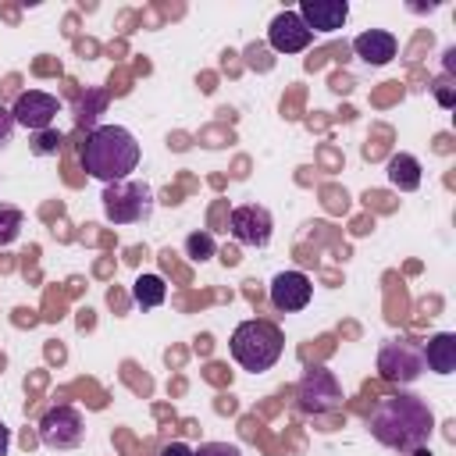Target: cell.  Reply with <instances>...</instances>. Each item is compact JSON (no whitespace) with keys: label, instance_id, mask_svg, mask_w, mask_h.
<instances>
[{"label":"cell","instance_id":"cell-1","mask_svg":"<svg viewBox=\"0 0 456 456\" xmlns=\"http://www.w3.org/2000/svg\"><path fill=\"white\" fill-rule=\"evenodd\" d=\"M431 431H435V413L420 395L395 392L378 399V406L370 410V435L395 452H413L428 445Z\"/></svg>","mask_w":456,"mask_h":456},{"label":"cell","instance_id":"cell-2","mask_svg":"<svg viewBox=\"0 0 456 456\" xmlns=\"http://www.w3.org/2000/svg\"><path fill=\"white\" fill-rule=\"evenodd\" d=\"M78 160H82V167L93 178H100V182L110 185V182L128 178V171H135V164H139V142L121 125H96L86 135V142L78 150Z\"/></svg>","mask_w":456,"mask_h":456},{"label":"cell","instance_id":"cell-3","mask_svg":"<svg viewBox=\"0 0 456 456\" xmlns=\"http://www.w3.org/2000/svg\"><path fill=\"white\" fill-rule=\"evenodd\" d=\"M281 331L271 321H242L232 331V356L242 370H267L281 356Z\"/></svg>","mask_w":456,"mask_h":456},{"label":"cell","instance_id":"cell-4","mask_svg":"<svg viewBox=\"0 0 456 456\" xmlns=\"http://www.w3.org/2000/svg\"><path fill=\"white\" fill-rule=\"evenodd\" d=\"M150 210H153V192L146 182L121 178L103 189V214L114 224H135V221L150 217Z\"/></svg>","mask_w":456,"mask_h":456},{"label":"cell","instance_id":"cell-5","mask_svg":"<svg viewBox=\"0 0 456 456\" xmlns=\"http://www.w3.org/2000/svg\"><path fill=\"white\" fill-rule=\"evenodd\" d=\"M378 370L392 385H413L424 370V349L410 338H392L378 353Z\"/></svg>","mask_w":456,"mask_h":456},{"label":"cell","instance_id":"cell-6","mask_svg":"<svg viewBox=\"0 0 456 456\" xmlns=\"http://www.w3.org/2000/svg\"><path fill=\"white\" fill-rule=\"evenodd\" d=\"M296 399H299V410H303V413H331V410L342 406L338 378H335L328 367H310V370L299 378Z\"/></svg>","mask_w":456,"mask_h":456},{"label":"cell","instance_id":"cell-7","mask_svg":"<svg viewBox=\"0 0 456 456\" xmlns=\"http://www.w3.org/2000/svg\"><path fill=\"white\" fill-rule=\"evenodd\" d=\"M82 435H86V424L75 406H53L39 420V442L46 449H71L82 442Z\"/></svg>","mask_w":456,"mask_h":456},{"label":"cell","instance_id":"cell-8","mask_svg":"<svg viewBox=\"0 0 456 456\" xmlns=\"http://www.w3.org/2000/svg\"><path fill=\"white\" fill-rule=\"evenodd\" d=\"M57 114H61V100L50 96V93H43V89H28V93H21V96L14 100V107H11L14 125H25V128H32V132L50 128Z\"/></svg>","mask_w":456,"mask_h":456},{"label":"cell","instance_id":"cell-9","mask_svg":"<svg viewBox=\"0 0 456 456\" xmlns=\"http://www.w3.org/2000/svg\"><path fill=\"white\" fill-rule=\"evenodd\" d=\"M314 39V32L306 28V21L299 18V11H281L271 18L267 25V43L278 50V53H299L306 50Z\"/></svg>","mask_w":456,"mask_h":456},{"label":"cell","instance_id":"cell-10","mask_svg":"<svg viewBox=\"0 0 456 456\" xmlns=\"http://www.w3.org/2000/svg\"><path fill=\"white\" fill-rule=\"evenodd\" d=\"M228 228H232V235H235L242 246H267L274 224H271V214H267L264 207H256V203H242V207L232 210Z\"/></svg>","mask_w":456,"mask_h":456},{"label":"cell","instance_id":"cell-11","mask_svg":"<svg viewBox=\"0 0 456 456\" xmlns=\"http://www.w3.org/2000/svg\"><path fill=\"white\" fill-rule=\"evenodd\" d=\"M310 296H314V285H310V278L303 271H278L271 278V303L278 310H285V314L303 310L310 303Z\"/></svg>","mask_w":456,"mask_h":456},{"label":"cell","instance_id":"cell-12","mask_svg":"<svg viewBox=\"0 0 456 456\" xmlns=\"http://www.w3.org/2000/svg\"><path fill=\"white\" fill-rule=\"evenodd\" d=\"M299 18L306 21L310 32H335V28L346 25L349 4L346 0H303L299 4Z\"/></svg>","mask_w":456,"mask_h":456},{"label":"cell","instance_id":"cell-13","mask_svg":"<svg viewBox=\"0 0 456 456\" xmlns=\"http://www.w3.org/2000/svg\"><path fill=\"white\" fill-rule=\"evenodd\" d=\"M353 50H356L360 61H367V64L378 68V64H388V61L395 57L399 43H395V36L385 32V28H367V32H360V36L353 39Z\"/></svg>","mask_w":456,"mask_h":456},{"label":"cell","instance_id":"cell-14","mask_svg":"<svg viewBox=\"0 0 456 456\" xmlns=\"http://www.w3.org/2000/svg\"><path fill=\"white\" fill-rule=\"evenodd\" d=\"M420 349H424V367H431L435 374H452L456 370V335L452 331H438Z\"/></svg>","mask_w":456,"mask_h":456},{"label":"cell","instance_id":"cell-15","mask_svg":"<svg viewBox=\"0 0 456 456\" xmlns=\"http://www.w3.org/2000/svg\"><path fill=\"white\" fill-rule=\"evenodd\" d=\"M385 171H388V182L395 189H403V192H413L420 185V160L410 157V153H395Z\"/></svg>","mask_w":456,"mask_h":456},{"label":"cell","instance_id":"cell-16","mask_svg":"<svg viewBox=\"0 0 456 456\" xmlns=\"http://www.w3.org/2000/svg\"><path fill=\"white\" fill-rule=\"evenodd\" d=\"M164 296H167V285H164V278H160V274H139V278H135V285H132V299H135L142 310L160 306V303H164Z\"/></svg>","mask_w":456,"mask_h":456},{"label":"cell","instance_id":"cell-17","mask_svg":"<svg viewBox=\"0 0 456 456\" xmlns=\"http://www.w3.org/2000/svg\"><path fill=\"white\" fill-rule=\"evenodd\" d=\"M21 224H25V214L11 203H0V246H11L21 235Z\"/></svg>","mask_w":456,"mask_h":456},{"label":"cell","instance_id":"cell-18","mask_svg":"<svg viewBox=\"0 0 456 456\" xmlns=\"http://www.w3.org/2000/svg\"><path fill=\"white\" fill-rule=\"evenodd\" d=\"M185 253H189L192 260H210V256L217 253V242H214L210 232H192V235L185 239Z\"/></svg>","mask_w":456,"mask_h":456},{"label":"cell","instance_id":"cell-19","mask_svg":"<svg viewBox=\"0 0 456 456\" xmlns=\"http://www.w3.org/2000/svg\"><path fill=\"white\" fill-rule=\"evenodd\" d=\"M61 142H64V135H61L57 128H43V132H36V139H32V153L50 157V153L61 150Z\"/></svg>","mask_w":456,"mask_h":456},{"label":"cell","instance_id":"cell-20","mask_svg":"<svg viewBox=\"0 0 456 456\" xmlns=\"http://www.w3.org/2000/svg\"><path fill=\"white\" fill-rule=\"evenodd\" d=\"M103 103H107V93H103V89H93V93H86V96L78 100V118H82V121L89 125V121L96 118L93 110H100Z\"/></svg>","mask_w":456,"mask_h":456},{"label":"cell","instance_id":"cell-21","mask_svg":"<svg viewBox=\"0 0 456 456\" xmlns=\"http://www.w3.org/2000/svg\"><path fill=\"white\" fill-rule=\"evenodd\" d=\"M192 456H242V452H239V445H228V442H207Z\"/></svg>","mask_w":456,"mask_h":456},{"label":"cell","instance_id":"cell-22","mask_svg":"<svg viewBox=\"0 0 456 456\" xmlns=\"http://www.w3.org/2000/svg\"><path fill=\"white\" fill-rule=\"evenodd\" d=\"M431 89H435V96H438V103H442L445 110H449V107L456 103V96H452V86H449V78H445V75H442V78H438V82H435Z\"/></svg>","mask_w":456,"mask_h":456},{"label":"cell","instance_id":"cell-23","mask_svg":"<svg viewBox=\"0 0 456 456\" xmlns=\"http://www.w3.org/2000/svg\"><path fill=\"white\" fill-rule=\"evenodd\" d=\"M11 132H14V118H11V110L0 107V150L11 142Z\"/></svg>","mask_w":456,"mask_h":456},{"label":"cell","instance_id":"cell-24","mask_svg":"<svg viewBox=\"0 0 456 456\" xmlns=\"http://www.w3.org/2000/svg\"><path fill=\"white\" fill-rule=\"evenodd\" d=\"M160 456H192V449H189L185 442H167V445L160 449Z\"/></svg>","mask_w":456,"mask_h":456},{"label":"cell","instance_id":"cell-25","mask_svg":"<svg viewBox=\"0 0 456 456\" xmlns=\"http://www.w3.org/2000/svg\"><path fill=\"white\" fill-rule=\"evenodd\" d=\"M7 449H11V431H7V424L0 420V456H7Z\"/></svg>","mask_w":456,"mask_h":456},{"label":"cell","instance_id":"cell-26","mask_svg":"<svg viewBox=\"0 0 456 456\" xmlns=\"http://www.w3.org/2000/svg\"><path fill=\"white\" fill-rule=\"evenodd\" d=\"M413 456H431V449H428V445H420V449H413Z\"/></svg>","mask_w":456,"mask_h":456}]
</instances>
